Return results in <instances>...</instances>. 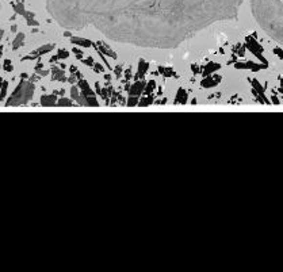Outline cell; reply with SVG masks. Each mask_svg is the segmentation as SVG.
<instances>
[{"label":"cell","mask_w":283,"mask_h":272,"mask_svg":"<svg viewBox=\"0 0 283 272\" xmlns=\"http://www.w3.org/2000/svg\"><path fill=\"white\" fill-rule=\"evenodd\" d=\"M3 81H4V80H3V79L0 77V90H1V84H3Z\"/></svg>","instance_id":"obj_15"},{"label":"cell","mask_w":283,"mask_h":272,"mask_svg":"<svg viewBox=\"0 0 283 272\" xmlns=\"http://www.w3.org/2000/svg\"><path fill=\"white\" fill-rule=\"evenodd\" d=\"M33 93H34V84L31 81H26L22 79L18 87L15 88V91L6 102V107H17V106L26 104L33 98Z\"/></svg>","instance_id":"obj_1"},{"label":"cell","mask_w":283,"mask_h":272,"mask_svg":"<svg viewBox=\"0 0 283 272\" xmlns=\"http://www.w3.org/2000/svg\"><path fill=\"white\" fill-rule=\"evenodd\" d=\"M41 104L44 107H53L57 106V99L53 95H44L41 98Z\"/></svg>","instance_id":"obj_5"},{"label":"cell","mask_w":283,"mask_h":272,"mask_svg":"<svg viewBox=\"0 0 283 272\" xmlns=\"http://www.w3.org/2000/svg\"><path fill=\"white\" fill-rule=\"evenodd\" d=\"M84 63H86L87 65H89V67H94V64H92V63H94V61H92V58H88V60H86Z\"/></svg>","instance_id":"obj_14"},{"label":"cell","mask_w":283,"mask_h":272,"mask_svg":"<svg viewBox=\"0 0 283 272\" xmlns=\"http://www.w3.org/2000/svg\"><path fill=\"white\" fill-rule=\"evenodd\" d=\"M3 68H4V70H7V72H12L11 61H10V60H6L4 64H3Z\"/></svg>","instance_id":"obj_11"},{"label":"cell","mask_w":283,"mask_h":272,"mask_svg":"<svg viewBox=\"0 0 283 272\" xmlns=\"http://www.w3.org/2000/svg\"><path fill=\"white\" fill-rule=\"evenodd\" d=\"M71 42L73 45H79L83 47L92 46V42L87 38H83V37H71Z\"/></svg>","instance_id":"obj_4"},{"label":"cell","mask_w":283,"mask_h":272,"mask_svg":"<svg viewBox=\"0 0 283 272\" xmlns=\"http://www.w3.org/2000/svg\"><path fill=\"white\" fill-rule=\"evenodd\" d=\"M73 52H75V54H76L77 58H80V60H82V58H83V52H82V50H79V49H73Z\"/></svg>","instance_id":"obj_13"},{"label":"cell","mask_w":283,"mask_h":272,"mask_svg":"<svg viewBox=\"0 0 283 272\" xmlns=\"http://www.w3.org/2000/svg\"><path fill=\"white\" fill-rule=\"evenodd\" d=\"M98 47H101L102 52H105V54H107V56H111L112 58L117 57V56L114 54V52H112L111 49H109V46H107V45H105V44H101V42H99V44H98Z\"/></svg>","instance_id":"obj_7"},{"label":"cell","mask_w":283,"mask_h":272,"mask_svg":"<svg viewBox=\"0 0 283 272\" xmlns=\"http://www.w3.org/2000/svg\"><path fill=\"white\" fill-rule=\"evenodd\" d=\"M68 57V52H65V50H60V53L56 56V58H66Z\"/></svg>","instance_id":"obj_12"},{"label":"cell","mask_w":283,"mask_h":272,"mask_svg":"<svg viewBox=\"0 0 283 272\" xmlns=\"http://www.w3.org/2000/svg\"><path fill=\"white\" fill-rule=\"evenodd\" d=\"M23 41H24V34H18L17 35V38L14 40V42H12V49L14 50H17V49H19V47L23 45Z\"/></svg>","instance_id":"obj_6"},{"label":"cell","mask_w":283,"mask_h":272,"mask_svg":"<svg viewBox=\"0 0 283 272\" xmlns=\"http://www.w3.org/2000/svg\"><path fill=\"white\" fill-rule=\"evenodd\" d=\"M1 52H3V46L0 45V56H1Z\"/></svg>","instance_id":"obj_16"},{"label":"cell","mask_w":283,"mask_h":272,"mask_svg":"<svg viewBox=\"0 0 283 272\" xmlns=\"http://www.w3.org/2000/svg\"><path fill=\"white\" fill-rule=\"evenodd\" d=\"M7 90H8V83H7V81H3V84H1V90H0V99H1V100L6 98Z\"/></svg>","instance_id":"obj_9"},{"label":"cell","mask_w":283,"mask_h":272,"mask_svg":"<svg viewBox=\"0 0 283 272\" xmlns=\"http://www.w3.org/2000/svg\"><path fill=\"white\" fill-rule=\"evenodd\" d=\"M77 86H79V88L82 90V95L86 99L91 98V96H95V93L91 91V88L88 87V84H87V81L86 80H80L77 83Z\"/></svg>","instance_id":"obj_3"},{"label":"cell","mask_w":283,"mask_h":272,"mask_svg":"<svg viewBox=\"0 0 283 272\" xmlns=\"http://www.w3.org/2000/svg\"><path fill=\"white\" fill-rule=\"evenodd\" d=\"M53 73H54V79H57V80H61V81L65 80L64 76H61L63 75V72H60L59 69H53Z\"/></svg>","instance_id":"obj_10"},{"label":"cell","mask_w":283,"mask_h":272,"mask_svg":"<svg viewBox=\"0 0 283 272\" xmlns=\"http://www.w3.org/2000/svg\"><path fill=\"white\" fill-rule=\"evenodd\" d=\"M53 47H54L53 45H50V44L44 45V46L38 47V49H36V50H33L30 56L24 57V60H27V58H36V57H38V56H42V54H45V53H49L50 50H53Z\"/></svg>","instance_id":"obj_2"},{"label":"cell","mask_w":283,"mask_h":272,"mask_svg":"<svg viewBox=\"0 0 283 272\" xmlns=\"http://www.w3.org/2000/svg\"><path fill=\"white\" fill-rule=\"evenodd\" d=\"M57 106H60V107H65V106H66V107H72V106H73V102L69 100V99L63 98L57 102Z\"/></svg>","instance_id":"obj_8"}]
</instances>
